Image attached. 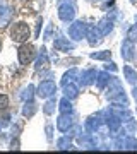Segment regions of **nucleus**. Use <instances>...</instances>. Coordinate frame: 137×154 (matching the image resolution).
Here are the masks:
<instances>
[{"mask_svg":"<svg viewBox=\"0 0 137 154\" xmlns=\"http://www.w3.org/2000/svg\"><path fill=\"white\" fill-rule=\"evenodd\" d=\"M33 93H34V88L33 86H27V88L24 89V93H22V99H24V101L33 99Z\"/></svg>","mask_w":137,"mask_h":154,"instance_id":"27","label":"nucleus"},{"mask_svg":"<svg viewBox=\"0 0 137 154\" xmlns=\"http://www.w3.org/2000/svg\"><path fill=\"white\" fill-rule=\"evenodd\" d=\"M58 110H60V113H72L74 111V108H72V103L69 101V98H62L60 103H58Z\"/></svg>","mask_w":137,"mask_h":154,"instance_id":"22","label":"nucleus"},{"mask_svg":"<svg viewBox=\"0 0 137 154\" xmlns=\"http://www.w3.org/2000/svg\"><path fill=\"white\" fill-rule=\"evenodd\" d=\"M127 38L130 39V41H134V43H137V24H134V26L129 29V33H127Z\"/></svg>","mask_w":137,"mask_h":154,"instance_id":"26","label":"nucleus"},{"mask_svg":"<svg viewBox=\"0 0 137 154\" xmlns=\"http://www.w3.org/2000/svg\"><path fill=\"white\" fill-rule=\"evenodd\" d=\"M64 94H65L69 99H74V98L79 96V88H77L74 82L67 84V86H64Z\"/></svg>","mask_w":137,"mask_h":154,"instance_id":"15","label":"nucleus"},{"mask_svg":"<svg viewBox=\"0 0 137 154\" xmlns=\"http://www.w3.org/2000/svg\"><path fill=\"white\" fill-rule=\"evenodd\" d=\"M31 36V29L27 26L26 22H16L11 29V38L12 41H16V43H24L27 41V38Z\"/></svg>","mask_w":137,"mask_h":154,"instance_id":"1","label":"nucleus"},{"mask_svg":"<svg viewBox=\"0 0 137 154\" xmlns=\"http://www.w3.org/2000/svg\"><path fill=\"white\" fill-rule=\"evenodd\" d=\"M101 36H103V34L99 33L98 26H96V28L89 26V31H88V41H89V45H91V46H96V45H98L99 41H101Z\"/></svg>","mask_w":137,"mask_h":154,"instance_id":"11","label":"nucleus"},{"mask_svg":"<svg viewBox=\"0 0 137 154\" xmlns=\"http://www.w3.org/2000/svg\"><path fill=\"white\" fill-rule=\"evenodd\" d=\"M51 132H53V127L46 125V135H48V140H51Z\"/></svg>","mask_w":137,"mask_h":154,"instance_id":"31","label":"nucleus"},{"mask_svg":"<svg viewBox=\"0 0 137 154\" xmlns=\"http://www.w3.org/2000/svg\"><path fill=\"white\" fill-rule=\"evenodd\" d=\"M53 48L58 50V51H72V50L76 48V45L70 43L67 38H57L53 41Z\"/></svg>","mask_w":137,"mask_h":154,"instance_id":"8","label":"nucleus"},{"mask_svg":"<svg viewBox=\"0 0 137 154\" xmlns=\"http://www.w3.org/2000/svg\"><path fill=\"white\" fill-rule=\"evenodd\" d=\"M57 149H60V151H65V149H74V144L70 142L69 135H65V137H60L58 140H57Z\"/></svg>","mask_w":137,"mask_h":154,"instance_id":"21","label":"nucleus"},{"mask_svg":"<svg viewBox=\"0 0 137 154\" xmlns=\"http://www.w3.org/2000/svg\"><path fill=\"white\" fill-rule=\"evenodd\" d=\"M74 120H72V113H62L57 120V128L60 132H69V128H72Z\"/></svg>","mask_w":137,"mask_h":154,"instance_id":"6","label":"nucleus"},{"mask_svg":"<svg viewBox=\"0 0 137 154\" xmlns=\"http://www.w3.org/2000/svg\"><path fill=\"white\" fill-rule=\"evenodd\" d=\"M36 113V105L33 103V99L24 101V108H22V115L24 116H33Z\"/></svg>","mask_w":137,"mask_h":154,"instance_id":"20","label":"nucleus"},{"mask_svg":"<svg viewBox=\"0 0 137 154\" xmlns=\"http://www.w3.org/2000/svg\"><path fill=\"white\" fill-rule=\"evenodd\" d=\"M88 31H89V24H86L82 21H76V22H72L70 28H69V36L72 39L79 41L82 38H88Z\"/></svg>","mask_w":137,"mask_h":154,"instance_id":"2","label":"nucleus"},{"mask_svg":"<svg viewBox=\"0 0 137 154\" xmlns=\"http://www.w3.org/2000/svg\"><path fill=\"white\" fill-rule=\"evenodd\" d=\"M104 69H106V70H111V72H117V70H118V67H117L113 62H108V63L104 65Z\"/></svg>","mask_w":137,"mask_h":154,"instance_id":"30","label":"nucleus"},{"mask_svg":"<svg viewBox=\"0 0 137 154\" xmlns=\"http://www.w3.org/2000/svg\"><path fill=\"white\" fill-rule=\"evenodd\" d=\"M98 29L99 33L103 34V36H106V34L111 33V29H113V21L110 19V17H104V19H101L98 24Z\"/></svg>","mask_w":137,"mask_h":154,"instance_id":"12","label":"nucleus"},{"mask_svg":"<svg viewBox=\"0 0 137 154\" xmlns=\"http://www.w3.org/2000/svg\"><path fill=\"white\" fill-rule=\"evenodd\" d=\"M110 79H111V75H110L108 72H99L98 74V81H96L98 89H104V86L110 84Z\"/></svg>","mask_w":137,"mask_h":154,"instance_id":"19","label":"nucleus"},{"mask_svg":"<svg viewBox=\"0 0 137 154\" xmlns=\"http://www.w3.org/2000/svg\"><path fill=\"white\" fill-rule=\"evenodd\" d=\"M55 93H57V84H55L53 81H50V79L41 81V82H39V86H38V89H36V94H38L41 99L51 98Z\"/></svg>","mask_w":137,"mask_h":154,"instance_id":"3","label":"nucleus"},{"mask_svg":"<svg viewBox=\"0 0 137 154\" xmlns=\"http://www.w3.org/2000/svg\"><path fill=\"white\" fill-rule=\"evenodd\" d=\"M9 123H11V116H9V115L2 116V118H0V130H2V128H5Z\"/></svg>","mask_w":137,"mask_h":154,"instance_id":"29","label":"nucleus"},{"mask_svg":"<svg viewBox=\"0 0 137 154\" xmlns=\"http://www.w3.org/2000/svg\"><path fill=\"white\" fill-rule=\"evenodd\" d=\"M98 77V74H96V70H93V69H89V70H84L81 75V84L82 86H91V84L94 82V79Z\"/></svg>","mask_w":137,"mask_h":154,"instance_id":"13","label":"nucleus"},{"mask_svg":"<svg viewBox=\"0 0 137 154\" xmlns=\"http://www.w3.org/2000/svg\"><path fill=\"white\" fill-rule=\"evenodd\" d=\"M34 46L33 45H26L22 43L21 46H19V50H17V57H19V62H21L22 65H27V63H31L34 58Z\"/></svg>","mask_w":137,"mask_h":154,"instance_id":"4","label":"nucleus"},{"mask_svg":"<svg viewBox=\"0 0 137 154\" xmlns=\"http://www.w3.org/2000/svg\"><path fill=\"white\" fill-rule=\"evenodd\" d=\"M79 144H81L82 147L94 149V147H96V139H94L91 134H88V135H82V137H79Z\"/></svg>","mask_w":137,"mask_h":154,"instance_id":"14","label":"nucleus"},{"mask_svg":"<svg viewBox=\"0 0 137 154\" xmlns=\"http://www.w3.org/2000/svg\"><path fill=\"white\" fill-rule=\"evenodd\" d=\"M91 58L93 60H110L111 58V51L110 50H103V51H94V53H91Z\"/></svg>","mask_w":137,"mask_h":154,"instance_id":"23","label":"nucleus"},{"mask_svg":"<svg viewBox=\"0 0 137 154\" xmlns=\"http://www.w3.org/2000/svg\"><path fill=\"white\" fill-rule=\"evenodd\" d=\"M76 77H79V70H77V69H70V70L65 72L64 77H62V86H67V84L74 82V81H76Z\"/></svg>","mask_w":137,"mask_h":154,"instance_id":"16","label":"nucleus"},{"mask_svg":"<svg viewBox=\"0 0 137 154\" xmlns=\"http://www.w3.org/2000/svg\"><path fill=\"white\" fill-rule=\"evenodd\" d=\"M55 106H57V101H55V99H50L48 103L45 105L43 111H45V113H46V115H51V113H53V111H55Z\"/></svg>","mask_w":137,"mask_h":154,"instance_id":"25","label":"nucleus"},{"mask_svg":"<svg viewBox=\"0 0 137 154\" xmlns=\"http://www.w3.org/2000/svg\"><path fill=\"white\" fill-rule=\"evenodd\" d=\"M7 106H9V98L5 94H0V111L7 110Z\"/></svg>","mask_w":137,"mask_h":154,"instance_id":"28","label":"nucleus"},{"mask_svg":"<svg viewBox=\"0 0 137 154\" xmlns=\"http://www.w3.org/2000/svg\"><path fill=\"white\" fill-rule=\"evenodd\" d=\"M132 96H134V99L137 101V88H134V89H132Z\"/></svg>","mask_w":137,"mask_h":154,"instance_id":"33","label":"nucleus"},{"mask_svg":"<svg viewBox=\"0 0 137 154\" xmlns=\"http://www.w3.org/2000/svg\"><path fill=\"white\" fill-rule=\"evenodd\" d=\"M11 149H19V140H12V144H11Z\"/></svg>","mask_w":137,"mask_h":154,"instance_id":"32","label":"nucleus"},{"mask_svg":"<svg viewBox=\"0 0 137 154\" xmlns=\"http://www.w3.org/2000/svg\"><path fill=\"white\" fill-rule=\"evenodd\" d=\"M134 51H135L134 41H130L129 38L123 39V43H122V58L127 60V62H130L132 58H134Z\"/></svg>","mask_w":137,"mask_h":154,"instance_id":"7","label":"nucleus"},{"mask_svg":"<svg viewBox=\"0 0 137 154\" xmlns=\"http://www.w3.org/2000/svg\"><path fill=\"white\" fill-rule=\"evenodd\" d=\"M130 4H134V5H135V4H137V0H130Z\"/></svg>","mask_w":137,"mask_h":154,"instance_id":"34","label":"nucleus"},{"mask_svg":"<svg viewBox=\"0 0 137 154\" xmlns=\"http://www.w3.org/2000/svg\"><path fill=\"white\" fill-rule=\"evenodd\" d=\"M48 67V57H46V50L41 48V53H39V58L36 62V70H43Z\"/></svg>","mask_w":137,"mask_h":154,"instance_id":"18","label":"nucleus"},{"mask_svg":"<svg viewBox=\"0 0 137 154\" xmlns=\"http://www.w3.org/2000/svg\"><path fill=\"white\" fill-rule=\"evenodd\" d=\"M117 147H118V149H127V151H135V149H137V140L129 135V137L120 139V140L117 142Z\"/></svg>","mask_w":137,"mask_h":154,"instance_id":"9","label":"nucleus"},{"mask_svg":"<svg viewBox=\"0 0 137 154\" xmlns=\"http://www.w3.org/2000/svg\"><path fill=\"white\" fill-rule=\"evenodd\" d=\"M106 125H108L110 132H117L122 127V118L117 113H110V116L106 118Z\"/></svg>","mask_w":137,"mask_h":154,"instance_id":"10","label":"nucleus"},{"mask_svg":"<svg viewBox=\"0 0 137 154\" xmlns=\"http://www.w3.org/2000/svg\"><path fill=\"white\" fill-rule=\"evenodd\" d=\"M0 50H2V39H0Z\"/></svg>","mask_w":137,"mask_h":154,"instance_id":"35","label":"nucleus"},{"mask_svg":"<svg viewBox=\"0 0 137 154\" xmlns=\"http://www.w3.org/2000/svg\"><path fill=\"white\" fill-rule=\"evenodd\" d=\"M58 17L64 22L74 21V17H76V7L72 5V4H69V2H62L60 5H58Z\"/></svg>","mask_w":137,"mask_h":154,"instance_id":"5","label":"nucleus"},{"mask_svg":"<svg viewBox=\"0 0 137 154\" xmlns=\"http://www.w3.org/2000/svg\"><path fill=\"white\" fill-rule=\"evenodd\" d=\"M123 75H125L127 82H130V84H135L137 82V72L134 70L132 67H129V65L123 67Z\"/></svg>","mask_w":137,"mask_h":154,"instance_id":"17","label":"nucleus"},{"mask_svg":"<svg viewBox=\"0 0 137 154\" xmlns=\"http://www.w3.org/2000/svg\"><path fill=\"white\" fill-rule=\"evenodd\" d=\"M11 17H12V9H5V11L0 14V28H5L7 24L11 22Z\"/></svg>","mask_w":137,"mask_h":154,"instance_id":"24","label":"nucleus"}]
</instances>
